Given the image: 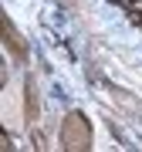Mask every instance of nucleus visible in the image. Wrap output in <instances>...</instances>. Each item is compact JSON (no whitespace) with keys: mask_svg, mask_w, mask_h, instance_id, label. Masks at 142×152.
<instances>
[{"mask_svg":"<svg viewBox=\"0 0 142 152\" xmlns=\"http://www.w3.org/2000/svg\"><path fill=\"white\" fill-rule=\"evenodd\" d=\"M112 4H122V7H135L139 0H112Z\"/></svg>","mask_w":142,"mask_h":152,"instance_id":"obj_1","label":"nucleus"}]
</instances>
